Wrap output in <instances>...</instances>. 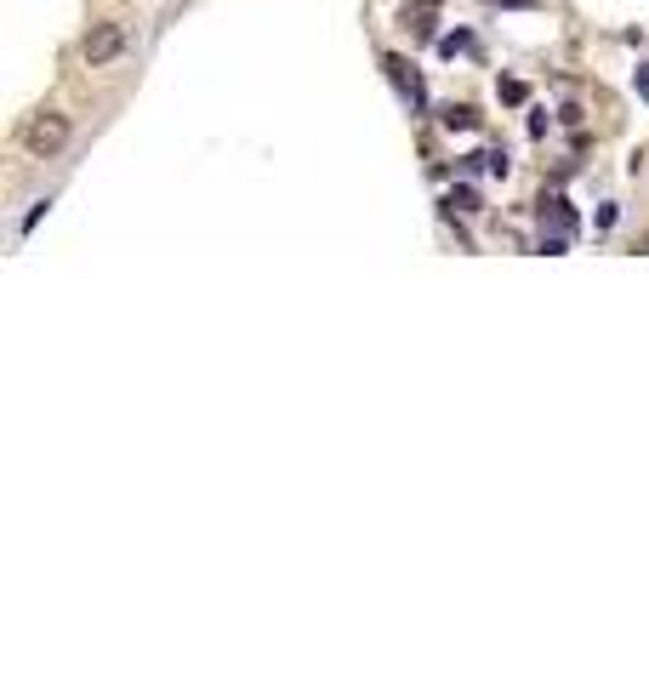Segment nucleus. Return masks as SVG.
Wrapping results in <instances>:
<instances>
[{"label": "nucleus", "mask_w": 649, "mask_h": 684, "mask_svg": "<svg viewBox=\"0 0 649 684\" xmlns=\"http://www.w3.org/2000/svg\"><path fill=\"white\" fill-rule=\"evenodd\" d=\"M63 143H69V120H63V115H52V109L35 115V120L23 126V149H29V155H58Z\"/></svg>", "instance_id": "f257e3e1"}, {"label": "nucleus", "mask_w": 649, "mask_h": 684, "mask_svg": "<svg viewBox=\"0 0 649 684\" xmlns=\"http://www.w3.org/2000/svg\"><path fill=\"white\" fill-rule=\"evenodd\" d=\"M80 52H86V63H91V69L115 63V58L126 52V29H120V23H97V29L86 35V46H80Z\"/></svg>", "instance_id": "f03ea898"}, {"label": "nucleus", "mask_w": 649, "mask_h": 684, "mask_svg": "<svg viewBox=\"0 0 649 684\" xmlns=\"http://www.w3.org/2000/svg\"><path fill=\"white\" fill-rule=\"evenodd\" d=\"M382 63H387V75H393V86H399V91H405V97H411V109H422V104H427V91H422V80H416V69H411L405 58H382Z\"/></svg>", "instance_id": "7ed1b4c3"}, {"label": "nucleus", "mask_w": 649, "mask_h": 684, "mask_svg": "<svg viewBox=\"0 0 649 684\" xmlns=\"http://www.w3.org/2000/svg\"><path fill=\"white\" fill-rule=\"evenodd\" d=\"M541 223H553V234H576V212L564 201H541Z\"/></svg>", "instance_id": "20e7f679"}, {"label": "nucleus", "mask_w": 649, "mask_h": 684, "mask_svg": "<svg viewBox=\"0 0 649 684\" xmlns=\"http://www.w3.org/2000/svg\"><path fill=\"white\" fill-rule=\"evenodd\" d=\"M405 18H422L416 29H433V18H439V0H405Z\"/></svg>", "instance_id": "39448f33"}, {"label": "nucleus", "mask_w": 649, "mask_h": 684, "mask_svg": "<svg viewBox=\"0 0 649 684\" xmlns=\"http://www.w3.org/2000/svg\"><path fill=\"white\" fill-rule=\"evenodd\" d=\"M444 206L468 217V212H479V194H473V188H451V201H444Z\"/></svg>", "instance_id": "423d86ee"}, {"label": "nucleus", "mask_w": 649, "mask_h": 684, "mask_svg": "<svg viewBox=\"0 0 649 684\" xmlns=\"http://www.w3.org/2000/svg\"><path fill=\"white\" fill-rule=\"evenodd\" d=\"M444 126H451V131H473L479 115H473V109H444Z\"/></svg>", "instance_id": "0eeeda50"}, {"label": "nucleus", "mask_w": 649, "mask_h": 684, "mask_svg": "<svg viewBox=\"0 0 649 684\" xmlns=\"http://www.w3.org/2000/svg\"><path fill=\"white\" fill-rule=\"evenodd\" d=\"M484 172H490V177H508V155L490 149V155H484Z\"/></svg>", "instance_id": "6e6552de"}, {"label": "nucleus", "mask_w": 649, "mask_h": 684, "mask_svg": "<svg viewBox=\"0 0 649 684\" xmlns=\"http://www.w3.org/2000/svg\"><path fill=\"white\" fill-rule=\"evenodd\" d=\"M439 52H444V58H456V52H468V35H444V40H439Z\"/></svg>", "instance_id": "1a4fd4ad"}, {"label": "nucleus", "mask_w": 649, "mask_h": 684, "mask_svg": "<svg viewBox=\"0 0 649 684\" xmlns=\"http://www.w3.org/2000/svg\"><path fill=\"white\" fill-rule=\"evenodd\" d=\"M46 212H52V201H35V212H29V217H23V234H29V228H35V223H40V217H46Z\"/></svg>", "instance_id": "9d476101"}]
</instances>
